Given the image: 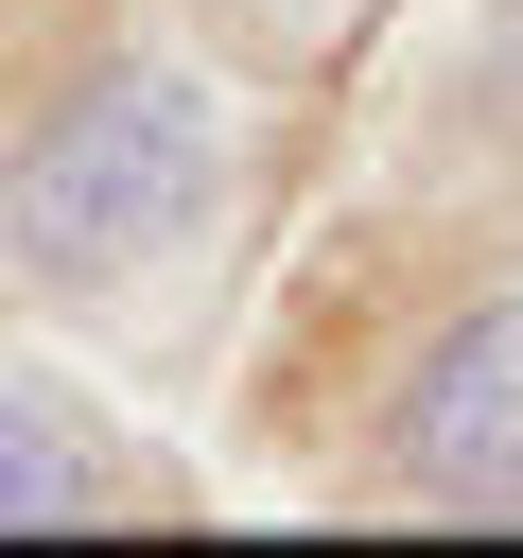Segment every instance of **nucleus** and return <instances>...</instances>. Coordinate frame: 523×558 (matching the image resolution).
I'll return each mask as SVG.
<instances>
[{
	"mask_svg": "<svg viewBox=\"0 0 523 558\" xmlns=\"http://www.w3.org/2000/svg\"><path fill=\"white\" fill-rule=\"evenodd\" d=\"M279 140L296 87L192 0H70L0 70V296L105 349H174L227 296Z\"/></svg>",
	"mask_w": 523,
	"mask_h": 558,
	"instance_id": "f257e3e1",
	"label": "nucleus"
},
{
	"mask_svg": "<svg viewBox=\"0 0 523 558\" xmlns=\"http://www.w3.org/2000/svg\"><path fill=\"white\" fill-rule=\"evenodd\" d=\"M366 488L436 523H523V279H471L453 314L401 331L366 401Z\"/></svg>",
	"mask_w": 523,
	"mask_h": 558,
	"instance_id": "f03ea898",
	"label": "nucleus"
},
{
	"mask_svg": "<svg viewBox=\"0 0 523 558\" xmlns=\"http://www.w3.org/2000/svg\"><path fill=\"white\" fill-rule=\"evenodd\" d=\"M157 488L122 471V436L70 401V384H35V366H0V541H70V523H139Z\"/></svg>",
	"mask_w": 523,
	"mask_h": 558,
	"instance_id": "7ed1b4c3",
	"label": "nucleus"
},
{
	"mask_svg": "<svg viewBox=\"0 0 523 558\" xmlns=\"http://www.w3.org/2000/svg\"><path fill=\"white\" fill-rule=\"evenodd\" d=\"M192 17H209L227 52H262L279 87H314V70H349V52H366L401 0H192Z\"/></svg>",
	"mask_w": 523,
	"mask_h": 558,
	"instance_id": "20e7f679",
	"label": "nucleus"
}]
</instances>
